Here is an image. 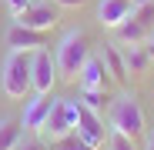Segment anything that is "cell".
Returning <instances> with one entry per match:
<instances>
[{
    "label": "cell",
    "mask_w": 154,
    "mask_h": 150,
    "mask_svg": "<svg viewBox=\"0 0 154 150\" xmlns=\"http://www.w3.org/2000/svg\"><path fill=\"white\" fill-rule=\"evenodd\" d=\"M141 4V0H100V7H97V17L104 27H121V23L134 13V7Z\"/></svg>",
    "instance_id": "cell-10"
},
{
    "label": "cell",
    "mask_w": 154,
    "mask_h": 150,
    "mask_svg": "<svg viewBox=\"0 0 154 150\" xmlns=\"http://www.w3.org/2000/svg\"><path fill=\"white\" fill-rule=\"evenodd\" d=\"M17 150H47V147H44V143H37V140H27V143H20Z\"/></svg>",
    "instance_id": "cell-22"
},
{
    "label": "cell",
    "mask_w": 154,
    "mask_h": 150,
    "mask_svg": "<svg viewBox=\"0 0 154 150\" xmlns=\"http://www.w3.org/2000/svg\"><path fill=\"white\" fill-rule=\"evenodd\" d=\"M107 147H111V150H137L131 137L121 134V130H114V127H111V134H107Z\"/></svg>",
    "instance_id": "cell-18"
},
{
    "label": "cell",
    "mask_w": 154,
    "mask_h": 150,
    "mask_svg": "<svg viewBox=\"0 0 154 150\" xmlns=\"http://www.w3.org/2000/svg\"><path fill=\"white\" fill-rule=\"evenodd\" d=\"M81 100H84V107H91V110L97 113V110L107 107L111 97H107V90H81Z\"/></svg>",
    "instance_id": "cell-16"
},
{
    "label": "cell",
    "mask_w": 154,
    "mask_h": 150,
    "mask_svg": "<svg viewBox=\"0 0 154 150\" xmlns=\"http://www.w3.org/2000/svg\"><path fill=\"white\" fill-rule=\"evenodd\" d=\"M54 84H57V60H54V57H50L47 50L40 47V50H34V73H30V90H37V93H47V97H50Z\"/></svg>",
    "instance_id": "cell-5"
},
{
    "label": "cell",
    "mask_w": 154,
    "mask_h": 150,
    "mask_svg": "<svg viewBox=\"0 0 154 150\" xmlns=\"http://www.w3.org/2000/svg\"><path fill=\"white\" fill-rule=\"evenodd\" d=\"M54 4H57V7H67V10H74V7H84L87 0H54Z\"/></svg>",
    "instance_id": "cell-21"
},
{
    "label": "cell",
    "mask_w": 154,
    "mask_h": 150,
    "mask_svg": "<svg viewBox=\"0 0 154 150\" xmlns=\"http://www.w3.org/2000/svg\"><path fill=\"white\" fill-rule=\"evenodd\" d=\"M151 40H154V37H151ZM147 50H151V60H154V47H147Z\"/></svg>",
    "instance_id": "cell-24"
},
{
    "label": "cell",
    "mask_w": 154,
    "mask_h": 150,
    "mask_svg": "<svg viewBox=\"0 0 154 150\" xmlns=\"http://www.w3.org/2000/svg\"><path fill=\"white\" fill-rule=\"evenodd\" d=\"M17 23L34 27V30H54V27H57V7H50V4H34V0H30V7L17 17Z\"/></svg>",
    "instance_id": "cell-8"
},
{
    "label": "cell",
    "mask_w": 154,
    "mask_h": 150,
    "mask_svg": "<svg viewBox=\"0 0 154 150\" xmlns=\"http://www.w3.org/2000/svg\"><path fill=\"white\" fill-rule=\"evenodd\" d=\"M111 127L121 130V134H127L131 140H137L144 134V110H141V104L134 97L114 100V107H111Z\"/></svg>",
    "instance_id": "cell-4"
},
{
    "label": "cell",
    "mask_w": 154,
    "mask_h": 150,
    "mask_svg": "<svg viewBox=\"0 0 154 150\" xmlns=\"http://www.w3.org/2000/svg\"><path fill=\"white\" fill-rule=\"evenodd\" d=\"M87 57H91V37H87L84 30H70V34L57 43V54H54V60H57V77H60V80H77Z\"/></svg>",
    "instance_id": "cell-1"
},
{
    "label": "cell",
    "mask_w": 154,
    "mask_h": 150,
    "mask_svg": "<svg viewBox=\"0 0 154 150\" xmlns=\"http://www.w3.org/2000/svg\"><path fill=\"white\" fill-rule=\"evenodd\" d=\"M74 130H77V104H70V100H54L40 134H44L50 143H60V140H64L67 134H74Z\"/></svg>",
    "instance_id": "cell-3"
},
{
    "label": "cell",
    "mask_w": 154,
    "mask_h": 150,
    "mask_svg": "<svg viewBox=\"0 0 154 150\" xmlns=\"http://www.w3.org/2000/svg\"><path fill=\"white\" fill-rule=\"evenodd\" d=\"M4 40H7L10 50H27V54H34V50L47 47V30H34V27H23V23H14Z\"/></svg>",
    "instance_id": "cell-7"
},
{
    "label": "cell",
    "mask_w": 154,
    "mask_h": 150,
    "mask_svg": "<svg viewBox=\"0 0 154 150\" xmlns=\"http://www.w3.org/2000/svg\"><path fill=\"white\" fill-rule=\"evenodd\" d=\"M57 147H60V150H94V147H91V143H87L81 134H77V130H74V134H67V137H64Z\"/></svg>",
    "instance_id": "cell-19"
},
{
    "label": "cell",
    "mask_w": 154,
    "mask_h": 150,
    "mask_svg": "<svg viewBox=\"0 0 154 150\" xmlns=\"http://www.w3.org/2000/svg\"><path fill=\"white\" fill-rule=\"evenodd\" d=\"M77 134H81V137L97 150V147H104V143H107V134H111V130L100 123V117H97L91 107L77 104Z\"/></svg>",
    "instance_id": "cell-6"
},
{
    "label": "cell",
    "mask_w": 154,
    "mask_h": 150,
    "mask_svg": "<svg viewBox=\"0 0 154 150\" xmlns=\"http://www.w3.org/2000/svg\"><path fill=\"white\" fill-rule=\"evenodd\" d=\"M27 7H30V0H7V10H10V17H20Z\"/></svg>",
    "instance_id": "cell-20"
},
{
    "label": "cell",
    "mask_w": 154,
    "mask_h": 150,
    "mask_svg": "<svg viewBox=\"0 0 154 150\" xmlns=\"http://www.w3.org/2000/svg\"><path fill=\"white\" fill-rule=\"evenodd\" d=\"M23 143V130H20V123L4 117L0 120V150H17Z\"/></svg>",
    "instance_id": "cell-15"
},
{
    "label": "cell",
    "mask_w": 154,
    "mask_h": 150,
    "mask_svg": "<svg viewBox=\"0 0 154 150\" xmlns=\"http://www.w3.org/2000/svg\"><path fill=\"white\" fill-rule=\"evenodd\" d=\"M30 73H34V57L27 50H10V57L4 60V93L14 100H23L30 93Z\"/></svg>",
    "instance_id": "cell-2"
},
{
    "label": "cell",
    "mask_w": 154,
    "mask_h": 150,
    "mask_svg": "<svg viewBox=\"0 0 154 150\" xmlns=\"http://www.w3.org/2000/svg\"><path fill=\"white\" fill-rule=\"evenodd\" d=\"M147 150H154V137H151V140H147Z\"/></svg>",
    "instance_id": "cell-23"
},
{
    "label": "cell",
    "mask_w": 154,
    "mask_h": 150,
    "mask_svg": "<svg viewBox=\"0 0 154 150\" xmlns=\"http://www.w3.org/2000/svg\"><path fill=\"white\" fill-rule=\"evenodd\" d=\"M124 63H127V73H144L151 67V50L144 43H131L124 50Z\"/></svg>",
    "instance_id": "cell-13"
},
{
    "label": "cell",
    "mask_w": 154,
    "mask_h": 150,
    "mask_svg": "<svg viewBox=\"0 0 154 150\" xmlns=\"http://www.w3.org/2000/svg\"><path fill=\"white\" fill-rule=\"evenodd\" d=\"M104 67H107V73H111L117 84H124V80H127V63H124V54H121L114 43H107V47H104Z\"/></svg>",
    "instance_id": "cell-14"
},
{
    "label": "cell",
    "mask_w": 154,
    "mask_h": 150,
    "mask_svg": "<svg viewBox=\"0 0 154 150\" xmlns=\"http://www.w3.org/2000/svg\"><path fill=\"white\" fill-rule=\"evenodd\" d=\"M81 90H107V80H111V73L104 67V57H87L84 67H81Z\"/></svg>",
    "instance_id": "cell-9"
},
{
    "label": "cell",
    "mask_w": 154,
    "mask_h": 150,
    "mask_svg": "<svg viewBox=\"0 0 154 150\" xmlns=\"http://www.w3.org/2000/svg\"><path fill=\"white\" fill-rule=\"evenodd\" d=\"M50 104L54 100H47V93H37V100H30L27 104V110H23V130H34V134H40L44 130V123H47V113H50Z\"/></svg>",
    "instance_id": "cell-11"
},
{
    "label": "cell",
    "mask_w": 154,
    "mask_h": 150,
    "mask_svg": "<svg viewBox=\"0 0 154 150\" xmlns=\"http://www.w3.org/2000/svg\"><path fill=\"white\" fill-rule=\"evenodd\" d=\"M117 37H121V43H127V47H131V43H147V40L154 37V30H151V27H144L141 20L127 17L121 27H117Z\"/></svg>",
    "instance_id": "cell-12"
},
{
    "label": "cell",
    "mask_w": 154,
    "mask_h": 150,
    "mask_svg": "<svg viewBox=\"0 0 154 150\" xmlns=\"http://www.w3.org/2000/svg\"><path fill=\"white\" fill-rule=\"evenodd\" d=\"M134 20H141L144 27H151L154 30V0H141V4L134 7V13H131Z\"/></svg>",
    "instance_id": "cell-17"
}]
</instances>
